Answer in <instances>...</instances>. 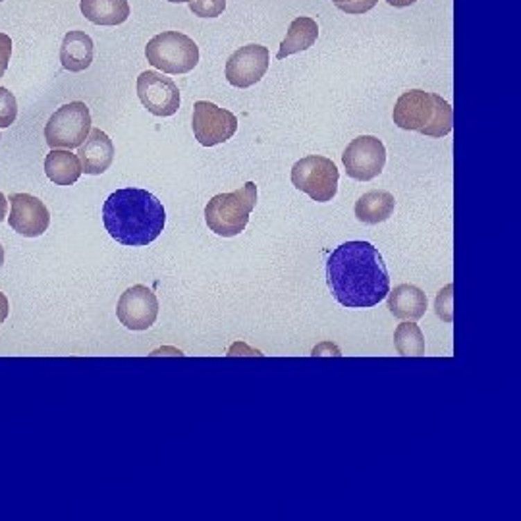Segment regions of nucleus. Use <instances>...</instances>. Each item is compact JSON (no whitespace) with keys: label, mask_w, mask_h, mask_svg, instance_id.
<instances>
[{"label":"nucleus","mask_w":521,"mask_h":521,"mask_svg":"<svg viewBox=\"0 0 521 521\" xmlns=\"http://www.w3.org/2000/svg\"><path fill=\"white\" fill-rule=\"evenodd\" d=\"M0 139H2V137H0Z\"/></svg>","instance_id":"obj_32"},{"label":"nucleus","mask_w":521,"mask_h":521,"mask_svg":"<svg viewBox=\"0 0 521 521\" xmlns=\"http://www.w3.org/2000/svg\"><path fill=\"white\" fill-rule=\"evenodd\" d=\"M342 162L348 176L359 182H369L384 170L386 149L375 135H359L345 147Z\"/></svg>","instance_id":"obj_9"},{"label":"nucleus","mask_w":521,"mask_h":521,"mask_svg":"<svg viewBox=\"0 0 521 521\" xmlns=\"http://www.w3.org/2000/svg\"><path fill=\"white\" fill-rule=\"evenodd\" d=\"M80 8L95 26H120L130 18L128 0H81Z\"/></svg>","instance_id":"obj_19"},{"label":"nucleus","mask_w":521,"mask_h":521,"mask_svg":"<svg viewBox=\"0 0 521 521\" xmlns=\"http://www.w3.org/2000/svg\"><path fill=\"white\" fill-rule=\"evenodd\" d=\"M103 224L110 238L126 248H143L159 238L166 224V211L147 189L124 187L106 197Z\"/></svg>","instance_id":"obj_2"},{"label":"nucleus","mask_w":521,"mask_h":521,"mask_svg":"<svg viewBox=\"0 0 521 521\" xmlns=\"http://www.w3.org/2000/svg\"><path fill=\"white\" fill-rule=\"evenodd\" d=\"M2 263H4V249L0 246V268H2Z\"/></svg>","instance_id":"obj_30"},{"label":"nucleus","mask_w":521,"mask_h":521,"mask_svg":"<svg viewBox=\"0 0 521 521\" xmlns=\"http://www.w3.org/2000/svg\"><path fill=\"white\" fill-rule=\"evenodd\" d=\"M95 58L93 39L83 31H68L60 46V64L68 71L87 70Z\"/></svg>","instance_id":"obj_16"},{"label":"nucleus","mask_w":521,"mask_h":521,"mask_svg":"<svg viewBox=\"0 0 521 521\" xmlns=\"http://www.w3.org/2000/svg\"><path fill=\"white\" fill-rule=\"evenodd\" d=\"M8 311H10L8 300H6V296H4V293L0 292V325L6 321V317H8Z\"/></svg>","instance_id":"obj_27"},{"label":"nucleus","mask_w":521,"mask_h":521,"mask_svg":"<svg viewBox=\"0 0 521 521\" xmlns=\"http://www.w3.org/2000/svg\"><path fill=\"white\" fill-rule=\"evenodd\" d=\"M396 207L394 195L384 189H375L369 194L361 195L355 203V216L357 221L365 224H380L388 221Z\"/></svg>","instance_id":"obj_20"},{"label":"nucleus","mask_w":521,"mask_h":521,"mask_svg":"<svg viewBox=\"0 0 521 521\" xmlns=\"http://www.w3.org/2000/svg\"><path fill=\"white\" fill-rule=\"evenodd\" d=\"M44 174L56 186H71L83 174L78 155L70 149H53L44 159Z\"/></svg>","instance_id":"obj_17"},{"label":"nucleus","mask_w":521,"mask_h":521,"mask_svg":"<svg viewBox=\"0 0 521 521\" xmlns=\"http://www.w3.org/2000/svg\"><path fill=\"white\" fill-rule=\"evenodd\" d=\"M394 124L407 132H421L436 139L452 132L454 110L441 95L411 89L396 101Z\"/></svg>","instance_id":"obj_3"},{"label":"nucleus","mask_w":521,"mask_h":521,"mask_svg":"<svg viewBox=\"0 0 521 521\" xmlns=\"http://www.w3.org/2000/svg\"><path fill=\"white\" fill-rule=\"evenodd\" d=\"M0 2H2V0H0Z\"/></svg>","instance_id":"obj_33"},{"label":"nucleus","mask_w":521,"mask_h":521,"mask_svg":"<svg viewBox=\"0 0 521 521\" xmlns=\"http://www.w3.org/2000/svg\"><path fill=\"white\" fill-rule=\"evenodd\" d=\"M8 224L24 238H39L49 230L51 214L46 205L29 194H14L8 197Z\"/></svg>","instance_id":"obj_13"},{"label":"nucleus","mask_w":521,"mask_h":521,"mask_svg":"<svg viewBox=\"0 0 521 521\" xmlns=\"http://www.w3.org/2000/svg\"><path fill=\"white\" fill-rule=\"evenodd\" d=\"M327 282L338 303L371 309L390 292L388 268L369 241H345L328 255Z\"/></svg>","instance_id":"obj_1"},{"label":"nucleus","mask_w":521,"mask_h":521,"mask_svg":"<svg viewBox=\"0 0 521 521\" xmlns=\"http://www.w3.org/2000/svg\"><path fill=\"white\" fill-rule=\"evenodd\" d=\"M394 345L400 355L421 357L425 355V336L413 321H402L394 330Z\"/></svg>","instance_id":"obj_21"},{"label":"nucleus","mask_w":521,"mask_h":521,"mask_svg":"<svg viewBox=\"0 0 521 521\" xmlns=\"http://www.w3.org/2000/svg\"><path fill=\"white\" fill-rule=\"evenodd\" d=\"M271 64V53L263 44H246L232 54L226 62V80L230 85L248 89L265 78Z\"/></svg>","instance_id":"obj_11"},{"label":"nucleus","mask_w":521,"mask_h":521,"mask_svg":"<svg viewBox=\"0 0 521 521\" xmlns=\"http://www.w3.org/2000/svg\"><path fill=\"white\" fill-rule=\"evenodd\" d=\"M116 315L118 321L130 330H147L155 325L159 315L157 296L147 286L135 284L120 296Z\"/></svg>","instance_id":"obj_12"},{"label":"nucleus","mask_w":521,"mask_h":521,"mask_svg":"<svg viewBox=\"0 0 521 521\" xmlns=\"http://www.w3.org/2000/svg\"><path fill=\"white\" fill-rule=\"evenodd\" d=\"M194 135L203 147H214L234 137L238 130V118L226 108L209 101H197L194 105Z\"/></svg>","instance_id":"obj_8"},{"label":"nucleus","mask_w":521,"mask_h":521,"mask_svg":"<svg viewBox=\"0 0 521 521\" xmlns=\"http://www.w3.org/2000/svg\"><path fill=\"white\" fill-rule=\"evenodd\" d=\"M452 292H454V284H448L446 288H442V292L436 298V313L446 323L454 321V315H452Z\"/></svg>","instance_id":"obj_24"},{"label":"nucleus","mask_w":521,"mask_h":521,"mask_svg":"<svg viewBox=\"0 0 521 521\" xmlns=\"http://www.w3.org/2000/svg\"><path fill=\"white\" fill-rule=\"evenodd\" d=\"M255 205L257 186L248 182L232 194L214 195L205 207V222L214 234L222 238H234L246 230Z\"/></svg>","instance_id":"obj_4"},{"label":"nucleus","mask_w":521,"mask_h":521,"mask_svg":"<svg viewBox=\"0 0 521 521\" xmlns=\"http://www.w3.org/2000/svg\"><path fill=\"white\" fill-rule=\"evenodd\" d=\"M145 56L151 66L164 74H187L199 64V46L191 37L164 31L151 39L145 46Z\"/></svg>","instance_id":"obj_5"},{"label":"nucleus","mask_w":521,"mask_h":521,"mask_svg":"<svg viewBox=\"0 0 521 521\" xmlns=\"http://www.w3.org/2000/svg\"><path fill=\"white\" fill-rule=\"evenodd\" d=\"M18 118V103L14 93L6 87H0V128H10Z\"/></svg>","instance_id":"obj_22"},{"label":"nucleus","mask_w":521,"mask_h":521,"mask_svg":"<svg viewBox=\"0 0 521 521\" xmlns=\"http://www.w3.org/2000/svg\"><path fill=\"white\" fill-rule=\"evenodd\" d=\"M78 159L81 162V170L89 176H99L106 172L112 160H114V143L103 130H91L87 139L80 145Z\"/></svg>","instance_id":"obj_14"},{"label":"nucleus","mask_w":521,"mask_h":521,"mask_svg":"<svg viewBox=\"0 0 521 521\" xmlns=\"http://www.w3.org/2000/svg\"><path fill=\"white\" fill-rule=\"evenodd\" d=\"M6 211H8V199L0 191V222L6 219Z\"/></svg>","instance_id":"obj_29"},{"label":"nucleus","mask_w":521,"mask_h":521,"mask_svg":"<svg viewBox=\"0 0 521 521\" xmlns=\"http://www.w3.org/2000/svg\"><path fill=\"white\" fill-rule=\"evenodd\" d=\"M338 8L345 12V14H365L377 6L379 0H332Z\"/></svg>","instance_id":"obj_25"},{"label":"nucleus","mask_w":521,"mask_h":521,"mask_svg":"<svg viewBox=\"0 0 521 521\" xmlns=\"http://www.w3.org/2000/svg\"><path fill=\"white\" fill-rule=\"evenodd\" d=\"M340 172L330 159L311 155L298 160L292 168V184L317 203H327L338 191Z\"/></svg>","instance_id":"obj_7"},{"label":"nucleus","mask_w":521,"mask_h":521,"mask_svg":"<svg viewBox=\"0 0 521 521\" xmlns=\"http://www.w3.org/2000/svg\"><path fill=\"white\" fill-rule=\"evenodd\" d=\"M91 132V114L85 103L74 101L60 106L44 126V139L51 149H76Z\"/></svg>","instance_id":"obj_6"},{"label":"nucleus","mask_w":521,"mask_h":521,"mask_svg":"<svg viewBox=\"0 0 521 521\" xmlns=\"http://www.w3.org/2000/svg\"><path fill=\"white\" fill-rule=\"evenodd\" d=\"M10 56H12V39L6 33H0V78L8 68Z\"/></svg>","instance_id":"obj_26"},{"label":"nucleus","mask_w":521,"mask_h":521,"mask_svg":"<svg viewBox=\"0 0 521 521\" xmlns=\"http://www.w3.org/2000/svg\"><path fill=\"white\" fill-rule=\"evenodd\" d=\"M318 37V26L315 19L307 18V16H300L296 18L288 27V33L284 37L282 44L278 49V60H284L288 56H292L296 53H303L311 49Z\"/></svg>","instance_id":"obj_18"},{"label":"nucleus","mask_w":521,"mask_h":521,"mask_svg":"<svg viewBox=\"0 0 521 521\" xmlns=\"http://www.w3.org/2000/svg\"><path fill=\"white\" fill-rule=\"evenodd\" d=\"M189 10L199 18H219L226 10V0H191Z\"/></svg>","instance_id":"obj_23"},{"label":"nucleus","mask_w":521,"mask_h":521,"mask_svg":"<svg viewBox=\"0 0 521 521\" xmlns=\"http://www.w3.org/2000/svg\"><path fill=\"white\" fill-rule=\"evenodd\" d=\"M168 2H174V4H182V2H191V0H168Z\"/></svg>","instance_id":"obj_31"},{"label":"nucleus","mask_w":521,"mask_h":521,"mask_svg":"<svg viewBox=\"0 0 521 521\" xmlns=\"http://www.w3.org/2000/svg\"><path fill=\"white\" fill-rule=\"evenodd\" d=\"M390 6H394V8H406V6H411V4H416L417 0H386Z\"/></svg>","instance_id":"obj_28"},{"label":"nucleus","mask_w":521,"mask_h":521,"mask_svg":"<svg viewBox=\"0 0 521 521\" xmlns=\"http://www.w3.org/2000/svg\"><path fill=\"white\" fill-rule=\"evenodd\" d=\"M386 298L390 313L400 321H419L429 307L427 293L416 284H400Z\"/></svg>","instance_id":"obj_15"},{"label":"nucleus","mask_w":521,"mask_h":521,"mask_svg":"<svg viewBox=\"0 0 521 521\" xmlns=\"http://www.w3.org/2000/svg\"><path fill=\"white\" fill-rule=\"evenodd\" d=\"M137 97L151 114L166 118L180 108V89L166 74L157 70L142 71L137 78Z\"/></svg>","instance_id":"obj_10"}]
</instances>
